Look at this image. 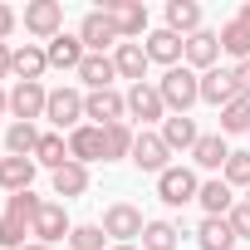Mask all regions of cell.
I'll return each mask as SVG.
<instances>
[{
	"instance_id": "obj_1",
	"label": "cell",
	"mask_w": 250,
	"mask_h": 250,
	"mask_svg": "<svg viewBox=\"0 0 250 250\" xmlns=\"http://www.w3.org/2000/svg\"><path fill=\"white\" fill-rule=\"evenodd\" d=\"M157 93H162V103H167L172 113H187L191 103H201V79H196L191 69H167L162 83H157Z\"/></svg>"
},
{
	"instance_id": "obj_2",
	"label": "cell",
	"mask_w": 250,
	"mask_h": 250,
	"mask_svg": "<svg viewBox=\"0 0 250 250\" xmlns=\"http://www.w3.org/2000/svg\"><path fill=\"white\" fill-rule=\"evenodd\" d=\"M196 191H201V182H196L191 167H167V172L157 177V196H162L167 206H187V201H196Z\"/></svg>"
},
{
	"instance_id": "obj_3",
	"label": "cell",
	"mask_w": 250,
	"mask_h": 250,
	"mask_svg": "<svg viewBox=\"0 0 250 250\" xmlns=\"http://www.w3.org/2000/svg\"><path fill=\"white\" fill-rule=\"evenodd\" d=\"M143 230H147V221H143V211L128 206V201H113V206L103 211V235H118V245H128V240L143 235Z\"/></svg>"
},
{
	"instance_id": "obj_4",
	"label": "cell",
	"mask_w": 250,
	"mask_h": 250,
	"mask_svg": "<svg viewBox=\"0 0 250 250\" xmlns=\"http://www.w3.org/2000/svg\"><path fill=\"white\" fill-rule=\"evenodd\" d=\"M25 30L40 35V40L64 35V5L59 0H35V5H25Z\"/></svg>"
},
{
	"instance_id": "obj_5",
	"label": "cell",
	"mask_w": 250,
	"mask_h": 250,
	"mask_svg": "<svg viewBox=\"0 0 250 250\" xmlns=\"http://www.w3.org/2000/svg\"><path fill=\"white\" fill-rule=\"evenodd\" d=\"M79 40H83V49L103 54V49L118 40V25H113V15H108V10H88V15H83V25H79ZM118 44H123V40H118Z\"/></svg>"
},
{
	"instance_id": "obj_6",
	"label": "cell",
	"mask_w": 250,
	"mask_h": 250,
	"mask_svg": "<svg viewBox=\"0 0 250 250\" xmlns=\"http://www.w3.org/2000/svg\"><path fill=\"white\" fill-rule=\"evenodd\" d=\"M44 108H49V88H44V83H15V88H10V113H15L20 123L44 118Z\"/></svg>"
},
{
	"instance_id": "obj_7",
	"label": "cell",
	"mask_w": 250,
	"mask_h": 250,
	"mask_svg": "<svg viewBox=\"0 0 250 250\" xmlns=\"http://www.w3.org/2000/svg\"><path fill=\"white\" fill-rule=\"evenodd\" d=\"M167 157H172V147L162 143V133H138V143H133V162L143 167V172H167Z\"/></svg>"
},
{
	"instance_id": "obj_8",
	"label": "cell",
	"mask_w": 250,
	"mask_h": 250,
	"mask_svg": "<svg viewBox=\"0 0 250 250\" xmlns=\"http://www.w3.org/2000/svg\"><path fill=\"white\" fill-rule=\"evenodd\" d=\"M123 113H128V98L113 93V88L83 98V118H98V128H108V123H123Z\"/></svg>"
},
{
	"instance_id": "obj_9",
	"label": "cell",
	"mask_w": 250,
	"mask_h": 250,
	"mask_svg": "<svg viewBox=\"0 0 250 250\" xmlns=\"http://www.w3.org/2000/svg\"><path fill=\"white\" fill-rule=\"evenodd\" d=\"M103 10L113 15V25H118V40H133V35H143V30H147V10L138 5V0H108Z\"/></svg>"
},
{
	"instance_id": "obj_10",
	"label": "cell",
	"mask_w": 250,
	"mask_h": 250,
	"mask_svg": "<svg viewBox=\"0 0 250 250\" xmlns=\"http://www.w3.org/2000/svg\"><path fill=\"white\" fill-rule=\"evenodd\" d=\"M44 118H49V123H59V128H74V123L83 118V93H74V88H54V93H49Z\"/></svg>"
},
{
	"instance_id": "obj_11",
	"label": "cell",
	"mask_w": 250,
	"mask_h": 250,
	"mask_svg": "<svg viewBox=\"0 0 250 250\" xmlns=\"http://www.w3.org/2000/svg\"><path fill=\"white\" fill-rule=\"evenodd\" d=\"M128 113H133V118H143V123L162 118V113H167V103H162L157 83H133V88H128Z\"/></svg>"
},
{
	"instance_id": "obj_12",
	"label": "cell",
	"mask_w": 250,
	"mask_h": 250,
	"mask_svg": "<svg viewBox=\"0 0 250 250\" xmlns=\"http://www.w3.org/2000/svg\"><path fill=\"white\" fill-rule=\"evenodd\" d=\"M64 230H69L64 206H59V201H44L40 216H35V226H30V235H40V245H49V240H64Z\"/></svg>"
},
{
	"instance_id": "obj_13",
	"label": "cell",
	"mask_w": 250,
	"mask_h": 250,
	"mask_svg": "<svg viewBox=\"0 0 250 250\" xmlns=\"http://www.w3.org/2000/svg\"><path fill=\"white\" fill-rule=\"evenodd\" d=\"M143 49H147V59H157V64H172V69H177V59L187 54V40H182V35H172V30H152Z\"/></svg>"
},
{
	"instance_id": "obj_14",
	"label": "cell",
	"mask_w": 250,
	"mask_h": 250,
	"mask_svg": "<svg viewBox=\"0 0 250 250\" xmlns=\"http://www.w3.org/2000/svg\"><path fill=\"white\" fill-rule=\"evenodd\" d=\"M216 59H221V35L196 30V35L187 40V64H191V69H216Z\"/></svg>"
},
{
	"instance_id": "obj_15",
	"label": "cell",
	"mask_w": 250,
	"mask_h": 250,
	"mask_svg": "<svg viewBox=\"0 0 250 250\" xmlns=\"http://www.w3.org/2000/svg\"><path fill=\"white\" fill-rule=\"evenodd\" d=\"M201 98H206V103H216V108L235 103L240 93H235V79H230V69H206V74H201Z\"/></svg>"
},
{
	"instance_id": "obj_16",
	"label": "cell",
	"mask_w": 250,
	"mask_h": 250,
	"mask_svg": "<svg viewBox=\"0 0 250 250\" xmlns=\"http://www.w3.org/2000/svg\"><path fill=\"white\" fill-rule=\"evenodd\" d=\"M113 69H118L123 79L143 83V74H147V49H143V44H133V40H123V44L113 49Z\"/></svg>"
},
{
	"instance_id": "obj_17",
	"label": "cell",
	"mask_w": 250,
	"mask_h": 250,
	"mask_svg": "<svg viewBox=\"0 0 250 250\" xmlns=\"http://www.w3.org/2000/svg\"><path fill=\"white\" fill-rule=\"evenodd\" d=\"M30 182H35V157H0V187L10 196L30 191Z\"/></svg>"
},
{
	"instance_id": "obj_18",
	"label": "cell",
	"mask_w": 250,
	"mask_h": 250,
	"mask_svg": "<svg viewBox=\"0 0 250 250\" xmlns=\"http://www.w3.org/2000/svg\"><path fill=\"white\" fill-rule=\"evenodd\" d=\"M44 54H49V64H54V69H79V64L88 59V49H83V40H74V35H54Z\"/></svg>"
},
{
	"instance_id": "obj_19",
	"label": "cell",
	"mask_w": 250,
	"mask_h": 250,
	"mask_svg": "<svg viewBox=\"0 0 250 250\" xmlns=\"http://www.w3.org/2000/svg\"><path fill=\"white\" fill-rule=\"evenodd\" d=\"M49 69V54L44 49H35V44H25V49H15V59H10V74H20V83H40V74Z\"/></svg>"
},
{
	"instance_id": "obj_20",
	"label": "cell",
	"mask_w": 250,
	"mask_h": 250,
	"mask_svg": "<svg viewBox=\"0 0 250 250\" xmlns=\"http://www.w3.org/2000/svg\"><path fill=\"white\" fill-rule=\"evenodd\" d=\"M69 157L74 162H98L103 157V128H74L69 133Z\"/></svg>"
},
{
	"instance_id": "obj_21",
	"label": "cell",
	"mask_w": 250,
	"mask_h": 250,
	"mask_svg": "<svg viewBox=\"0 0 250 250\" xmlns=\"http://www.w3.org/2000/svg\"><path fill=\"white\" fill-rule=\"evenodd\" d=\"M191 157H196V167H206V172H226V162H230V147L221 143V133H201V143L191 147Z\"/></svg>"
},
{
	"instance_id": "obj_22",
	"label": "cell",
	"mask_w": 250,
	"mask_h": 250,
	"mask_svg": "<svg viewBox=\"0 0 250 250\" xmlns=\"http://www.w3.org/2000/svg\"><path fill=\"white\" fill-rule=\"evenodd\" d=\"M196 240H201V250H230V245H235V230H230L226 216H206V221L196 226Z\"/></svg>"
},
{
	"instance_id": "obj_23",
	"label": "cell",
	"mask_w": 250,
	"mask_h": 250,
	"mask_svg": "<svg viewBox=\"0 0 250 250\" xmlns=\"http://www.w3.org/2000/svg\"><path fill=\"white\" fill-rule=\"evenodd\" d=\"M162 143L167 147H196L201 133H196V123L187 113H172V118H162Z\"/></svg>"
},
{
	"instance_id": "obj_24",
	"label": "cell",
	"mask_w": 250,
	"mask_h": 250,
	"mask_svg": "<svg viewBox=\"0 0 250 250\" xmlns=\"http://www.w3.org/2000/svg\"><path fill=\"white\" fill-rule=\"evenodd\" d=\"M167 30L172 35L187 30V40H191L201 30V5H196V0H172V5H167Z\"/></svg>"
},
{
	"instance_id": "obj_25",
	"label": "cell",
	"mask_w": 250,
	"mask_h": 250,
	"mask_svg": "<svg viewBox=\"0 0 250 250\" xmlns=\"http://www.w3.org/2000/svg\"><path fill=\"white\" fill-rule=\"evenodd\" d=\"M113 74H118V69H113V59H108V54H88V59L79 64V79H83L93 93H103V88L113 83Z\"/></svg>"
},
{
	"instance_id": "obj_26",
	"label": "cell",
	"mask_w": 250,
	"mask_h": 250,
	"mask_svg": "<svg viewBox=\"0 0 250 250\" xmlns=\"http://www.w3.org/2000/svg\"><path fill=\"white\" fill-rule=\"evenodd\" d=\"M88 191V167L83 162H64L54 172V196H83Z\"/></svg>"
},
{
	"instance_id": "obj_27",
	"label": "cell",
	"mask_w": 250,
	"mask_h": 250,
	"mask_svg": "<svg viewBox=\"0 0 250 250\" xmlns=\"http://www.w3.org/2000/svg\"><path fill=\"white\" fill-rule=\"evenodd\" d=\"M40 138H44V133H35V123H10V128H5V147H10V157H35Z\"/></svg>"
},
{
	"instance_id": "obj_28",
	"label": "cell",
	"mask_w": 250,
	"mask_h": 250,
	"mask_svg": "<svg viewBox=\"0 0 250 250\" xmlns=\"http://www.w3.org/2000/svg\"><path fill=\"white\" fill-rule=\"evenodd\" d=\"M133 143H138V133L128 123H108L103 128V157H133Z\"/></svg>"
},
{
	"instance_id": "obj_29",
	"label": "cell",
	"mask_w": 250,
	"mask_h": 250,
	"mask_svg": "<svg viewBox=\"0 0 250 250\" xmlns=\"http://www.w3.org/2000/svg\"><path fill=\"white\" fill-rule=\"evenodd\" d=\"M196 201L206 206V216H230V206H235V196H230V187H226V182H201Z\"/></svg>"
},
{
	"instance_id": "obj_30",
	"label": "cell",
	"mask_w": 250,
	"mask_h": 250,
	"mask_svg": "<svg viewBox=\"0 0 250 250\" xmlns=\"http://www.w3.org/2000/svg\"><path fill=\"white\" fill-rule=\"evenodd\" d=\"M35 162H44L49 172H59V167H64V162H74V157H69V143H64L59 133H44V138H40V147H35Z\"/></svg>"
},
{
	"instance_id": "obj_31",
	"label": "cell",
	"mask_w": 250,
	"mask_h": 250,
	"mask_svg": "<svg viewBox=\"0 0 250 250\" xmlns=\"http://www.w3.org/2000/svg\"><path fill=\"white\" fill-rule=\"evenodd\" d=\"M40 206H44V201H40L35 191H15V196L5 201V216H10V221H20V226H35Z\"/></svg>"
},
{
	"instance_id": "obj_32",
	"label": "cell",
	"mask_w": 250,
	"mask_h": 250,
	"mask_svg": "<svg viewBox=\"0 0 250 250\" xmlns=\"http://www.w3.org/2000/svg\"><path fill=\"white\" fill-rule=\"evenodd\" d=\"M177 226L172 221H147V230H143V250H177Z\"/></svg>"
},
{
	"instance_id": "obj_33",
	"label": "cell",
	"mask_w": 250,
	"mask_h": 250,
	"mask_svg": "<svg viewBox=\"0 0 250 250\" xmlns=\"http://www.w3.org/2000/svg\"><path fill=\"white\" fill-rule=\"evenodd\" d=\"M221 49H230L240 64L250 59V30L240 25V20H230V25H221Z\"/></svg>"
},
{
	"instance_id": "obj_34",
	"label": "cell",
	"mask_w": 250,
	"mask_h": 250,
	"mask_svg": "<svg viewBox=\"0 0 250 250\" xmlns=\"http://www.w3.org/2000/svg\"><path fill=\"white\" fill-rule=\"evenodd\" d=\"M221 133H250V98H235L221 108Z\"/></svg>"
},
{
	"instance_id": "obj_35",
	"label": "cell",
	"mask_w": 250,
	"mask_h": 250,
	"mask_svg": "<svg viewBox=\"0 0 250 250\" xmlns=\"http://www.w3.org/2000/svg\"><path fill=\"white\" fill-rule=\"evenodd\" d=\"M69 245L74 250H103V226H74L69 230Z\"/></svg>"
},
{
	"instance_id": "obj_36",
	"label": "cell",
	"mask_w": 250,
	"mask_h": 250,
	"mask_svg": "<svg viewBox=\"0 0 250 250\" xmlns=\"http://www.w3.org/2000/svg\"><path fill=\"white\" fill-rule=\"evenodd\" d=\"M226 187H250V152H230V162H226Z\"/></svg>"
},
{
	"instance_id": "obj_37",
	"label": "cell",
	"mask_w": 250,
	"mask_h": 250,
	"mask_svg": "<svg viewBox=\"0 0 250 250\" xmlns=\"http://www.w3.org/2000/svg\"><path fill=\"white\" fill-rule=\"evenodd\" d=\"M25 235H30V226H20V221H10V216H0V245L25 250Z\"/></svg>"
},
{
	"instance_id": "obj_38",
	"label": "cell",
	"mask_w": 250,
	"mask_h": 250,
	"mask_svg": "<svg viewBox=\"0 0 250 250\" xmlns=\"http://www.w3.org/2000/svg\"><path fill=\"white\" fill-rule=\"evenodd\" d=\"M230 230H235V240H250V201H240V206H230Z\"/></svg>"
},
{
	"instance_id": "obj_39",
	"label": "cell",
	"mask_w": 250,
	"mask_h": 250,
	"mask_svg": "<svg viewBox=\"0 0 250 250\" xmlns=\"http://www.w3.org/2000/svg\"><path fill=\"white\" fill-rule=\"evenodd\" d=\"M230 79H235V93H240V98H250V59H245V64H235V69H230Z\"/></svg>"
},
{
	"instance_id": "obj_40",
	"label": "cell",
	"mask_w": 250,
	"mask_h": 250,
	"mask_svg": "<svg viewBox=\"0 0 250 250\" xmlns=\"http://www.w3.org/2000/svg\"><path fill=\"white\" fill-rule=\"evenodd\" d=\"M15 20H20V15H15L10 5H0V44H5V35L15 30Z\"/></svg>"
},
{
	"instance_id": "obj_41",
	"label": "cell",
	"mask_w": 250,
	"mask_h": 250,
	"mask_svg": "<svg viewBox=\"0 0 250 250\" xmlns=\"http://www.w3.org/2000/svg\"><path fill=\"white\" fill-rule=\"evenodd\" d=\"M10 59H15V49H10V44H0V79L10 74Z\"/></svg>"
},
{
	"instance_id": "obj_42",
	"label": "cell",
	"mask_w": 250,
	"mask_h": 250,
	"mask_svg": "<svg viewBox=\"0 0 250 250\" xmlns=\"http://www.w3.org/2000/svg\"><path fill=\"white\" fill-rule=\"evenodd\" d=\"M235 20H240V25L250 30V5H240V15H235Z\"/></svg>"
},
{
	"instance_id": "obj_43",
	"label": "cell",
	"mask_w": 250,
	"mask_h": 250,
	"mask_svg": "<svg viewBox=\"0 0 250 250\" xmlns=\"http://www.w3.org/2000/svg\"><path fill=\"white\" fill-rule=\"evenodd\" d=\"M5 108H10V93H5V88H0V113H5Z\"/></svg>"
},
{
	"instance_id": "obj_44",
	"label": "cell",
	"mask_w": 250,
	"mask_h": 250,
	"mask_svg": "<svg viewBox=\"0 0 250 250\" xmlns=\"http://www.w3.org/2000/svg\"><path fill=\"white\" fill-rule=\"evenodd\" d=\"M25 250H49V245H40V240H30V245H25Z\"/></svg>"
},
{
	"instance_id": "obj_45",
	"label": "cell",
	"mask_w": 250,
	"mask_h": 250,
	"mask_svg": "<svg viewBox=\"0 0 250 250\" xmlns=\"http://www.w3.org/2000/svg\"><path fill=\"white\" fill-rule=\"evenodd\" d=\"M113 250H138V245H113Z\"/></svg>"
},
{
	"instance_id": "obj_46",
	"label": "cell",
	"mask_w": 250,
	"mask_h": 250,
	"mask_svg": "<svg viewBox=\"0 0 250 250\" xmlns=\"http://www.w3.org/2000/svg\"><path fill=\"white\" fill-rule=\"evenodd\" d=\"M245 201H250V196H245Z\"/></svg>"
}]
</instances>
